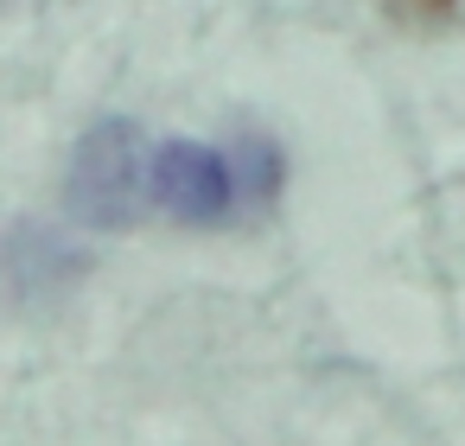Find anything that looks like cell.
<instances>
[{
  "label": "cell",
  "mask_w": 465,
  "mask_h": 446,
  "mask_svg": "<svg viewBox=\"0 0 465 446\" xmlns=\"http://www.w3.org/2000/svg\"><path fill=\"white\" fill-rule=\"evenodd\" d=\"M71 217L90 230H134L153 211V147L128 115H103L64 173Z\"/></svg>",
  "instance_id": "obj_1"
},
{
  "label": "cell",
  "mask_w": 465,
  "mask_h": 446,
  "mask_svg": "<svg viewBox=\"0 0 465 446\" xmlns=\"http://www.w3.org/2000/svg\"><path fill=\"white\" fill-rule=\"evenodd\" d=\"M153 211L185 230H223V223L249 217L236 147L223 154L211 141H160L153 147Z\"/></svg>",
  "instance_id": "obj_2"
},
{
  "label": "cell",
  "mask_w": 465,
  "mask_h": 446,
  "mask_svg": "<svg viewBox=\"0 0 465 446\" xmlns=\"http://www.w3.org/2000/svg\"><path fill=\"white\" fill-rule=\"evenodd\" d=\"M84 274H90V255L64 230L14 223L0 236V287H7L20 306H58Z\"/></svg>",
  "instance_id": "obj_3"
},
{
  "label": "cell",
  "mask_w": 465,
  "mask_h": 446,
  "mask_svg": "<svg viewBox=\"0 0 465 446\" xmlns=\"http://www.w3.org/2000/svg\"><path fill=\"white\" fill-rule=\"evenodd\" d=\"M382 14L408 33H440L452 14H459V0H382Z\"/></svg>",
  "instance_id": "obj_4"
},
{
  "label": "cell",
  "mask_w": 465,
  "mask_h": 446,
  "mask_svg": "<svg viewBox=\"0 0 465 446\" xmlns=\"http://www.w3.org/2000/svg\"><path fill=\"white\" fill-rule=\"evenodd\" d=\"M0 7H45V0H0Z\"/></svg>",
  "instance_id": "obj_5"
}]
</instances>
